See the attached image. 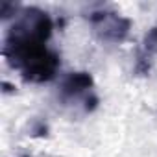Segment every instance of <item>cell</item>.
I'll use <instances>...</instances> for the list:
<instances>
[{"label": "cell", "instance_id": "7a4b0ae2", "mask_svg": "<svg viewBox=\"0 0 157 157\" xmlns=\"http://www.w3.org/2000/svg\"><path fill=\"white\" fill-rule=\"evenodd\" d=\"M59 102L65 105H80L83 113H93L98 105L93 76L85 70L67 74L59 85Z\"/></svg>", "mask_w": 157, "mask_h": 157}, {"label": "cell", "instance_id": "6da1fadb", "mask_svg": "<svg viewBox=\"0 0 157 157\" xmlns=\"http://www.w3.org/2000/svg\"><path fill=\"white\" fill-rule=\"evenodd\" d=\"M52 32L54 22L50 15L39 8H21L10 26L2 56L24 82L46 83L56 78L61 59L59 54L46 44Z\"/></svg>", "mask_w": 157, "mask_h": 157}, {"label": "cell", "instance_id": "3957f363", "mask_svg": "<svg viewBox=\"0 0 157 157\" xmlns=\"http://www.w3.org/2000/svg\"><path fill=\"white\" fill-rule=\"evenodd\" d=\"M85 17L93 28V33L102 43L120 44L129 35L131 21L128 17H122L120 13L113 11V10H94Z\"/></svg>", "mask_w": 157, "mask_h": 157}, {"label": "cell", "instance_id": "277c9868", "mask_svg": "<svg viewBox=\"0 0 157 157\" xmlns=\"http://www.w3.org/2000/svg\"><path fill=\"white\" fill-rule=\"evenodd\" d=\"M157 54V26H153L146 35H144V41H142V46H140V54H139V59H137V72L139 74H146L150 70V57Z\"/></svg>", "mask_w": 157, "mask_h": 157}, {"label": "cell", "instance_id": "5b68a950", "mask_svg": "<svg viewBox=\"0 0 157 157\" xmlns=\"http://www.w3.org/2000/svg\"><path fill=\"white\" fill-rule=\"evenodd\" d=\"M24 157H28V155H24Z\"/></svg>", "mask_w": 157, "mask_h": 157}]
</instances>
